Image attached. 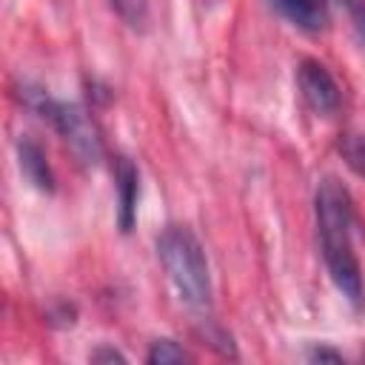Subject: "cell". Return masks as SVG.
Returning a JSON list of instances; mask_svg holds the SVG:
<instances>
[{"label": "cell", "mask_w": 365, "mask_h": 365, "mask_svg": "<svg viewBox=\"0 0 365 365\" xmlns=\"http://www.w3.org/2000/svg\"><path fill=\"white\" fill-rule=\"evenodd\" d=\"M291 26L319 31L328 23V0H268Z\"/></svg>", "instance_id": "obj_7"}, {"label": "cell", "mask_w": 365, "mask_h": 365, "mask_svg": "<svg viewBox=\"0 0 365 365\" xmlns=\"http://www.w3.org/2000/svg\"><path fill=\"white\" fill-rule=\"evenodd\" d=\"M20 100L37 111L43 120L54 125V131L63 137L68 151L83 163V165H97L103 160V134L94 123V117L77 106V103H63L51 100L43 88H20Z\"/></svg>", "instance_id": "obj_3"}, {"label": "cell", "mask_w": 365, "mask_h": 365, "mask_svg": "<svg viewBox=\"0 0 365 365\" xmlns=\"http://www.w3.org/2000/svg\"><path fill=\"white\" fill-rule=\"evenodd\" d=\"M336 148H339L345 165H348L354 174L365 177V134H362V131H348V134L339 137V145H336Z\"/></svg>", "instance_id": "obj_8"}, {"label": "cell", "mask_w": 365, "mask_h": 365, "mask_svg": "<svg viewBox=\"0 0 365 365\" xmlns=\"http://www.w3.org/2000/svg\"><path fill=\"white\" fill-rule=\"evenodd\" d=\"M91 359H94V362H125V356H123L120 351H114V348H97V351L91 354Z\"/></svg>", "instance_id": "obj_13"}, {"label": "cell", "mask_w": 365, "mask_h": 365, "mask_svg": "<svg viewBox=\"0 0 365 365\" xmlns=\"http://www.w3.org/2000/svg\"><path fill=\"white\" fill-rule=\"evenodd\" d=\"M348 9H351V14H354V26H356L359 37L365 40V3H356V0H351V3H348Z\"/></svg>", "instance_id": "obj_12"}, {"label": "cell", "mask_w": 365, "mask_h": 365, "mask_svg": "<svg viewBox=\"0 0 365 365\" xmlns=\"http://www.w3.org/2000/svg\"><path fill=\"white\" fill-rule=\"evenodd\" d=\"M308 359L311 362H342V354H336L331 348H314V351H308Z\"/></svg>", "instance_id": "obj_11"}, {"label": "cell", "mask_w": 365, "mask_h": 365, "mask_svg": "<svg viewBox=\"0 0 365 365\" xmlns=\"http://www.w3.org/2000/svg\"><path fill=\"white\" fill-rule=\"evenodd\" d=\"M17 165H20L23 177L37 191H46V194L54 191V174H51V165L46 160V151L31 137H20L17 140Z\"/></svg>", "instance_id": "obj_6"}, {"label": "cell", "mask_w": 365, "mask_h": 365, "mask_svg": "<svg viewBox=\"0 0 365 365\" xmlns=\"http://www.w3.org/2000/svg\"><path fill=\"white\" fill-rule=\"evenodd\" d=\"M114 188H117V225L123 234L134 228L137 200H140V174L128 157L114 160Z\"/></svg>", "instance_id": "obj_5"}, {"label": "cell", "mask_w": 365, "mask_h": 365, "mask_svg": "<svg viewBox=\"0 0 365 365\" xmlns=\"http://www.w3.org/2000/svg\"><path fill=\"white\" fill-rule=\"evenodd\" d=\"M111 9L131 29H143L148 20V0H111Z\"/></svg>", "instance_id": "obj_10"}, {"label": "cell", "mask_w": 365, "mask_h": 365, "mask_svg": "<svg viewBox=\"0 0 365 365\" xmlns=\"http://www.w3.org/2000/svg\"><path fill=\"white\" fill-rule=\"evenodd\" d=\"M157 254L180 302L194 314H205L211 308V274L194 231L185 225L163 228L157 237Z\"/></svg>", "instance_id": "obj_2"}, {"label": "cell", "mask_w": 365, "mask_h": 365, "mask_svg": "<svg viewBox=\"0 0 365 365\" xmlns=\"http://www.w3.org/2000/svg\"><path fill=\"white\" fill-rule=\"evenodd\" d=\"M314 211H317V228L322 242V257L328 265V274L339 294L351 299L354 305L362 302V268L354 254L351 242V225H354V202L348 188L336 177H325L317 185L314 194Z\"/></svg>", "instance_id": "obj_1"}, {"label": "cell", "mask_w": 365, "mask_h": 365, "mask_svg": "<svg viewBox=\"0 0 365 365\" xmlns=\"http://www.w3.org/2000/svg\"><path fill=\"white\" fill-rule=\"evenodd\" d=\"M297 86L311 111L334 114L339 108V86L319 60H302L297 66Z\"/></svg>", "instance_id": "obj_4"}, {"label": "cell", "mask_w": 365, "mask_h": 365, "mask_svg": "<svg viewBox=\"0 0 365 365\" xmlns=\"http://www.w3.org/2000/svg\"><path fill=\"white\" fill-rule=\"evenodd\" d=\"M145 359L151 365H168V362H191V354L182 345H177L174 339H157V342H151Z\"/></svg>", "instance_id": "obj_9"}]
</instances>
